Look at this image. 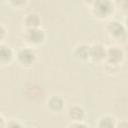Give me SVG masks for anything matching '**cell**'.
Returning a JSON list of instances; mask_svg holds the SVG:
<instances>
[{
  "instance_id": "1",
  "label": "cell",
  "mask_w": 128,
  "mask_h": 128,
  "mask_svg": "<svg viewBox=\"0 0 128 128\" xmlns=\"http://www.w3.org/2000/svg\"><path fill=\"white\" fill-rule=\"evenodd\" d=\"M125 60V51L118 44H112L106 47V56L103 62L107 72H116Z\"/></svg>"
},
{
  "instance_id": "2",
  "label": "cell",
  "mask_w": 128,
  "mask_h": 128,
  "mask_svg": "<svg viewBox=\"0 0 128 128\" xmlns=\"http://www.w3.org/2000/svg\"><path fill=\"white\" fill-rule=\"evenodd\" d=\"M91 14L99 19L105 20L109 19L115 11V3L111 0H94L88 3Z\"/></svg>"
},
{
  "instance_id": "3",
  "label": "cell",
  "mask_w": 128,
  "mask_h": 128,
  "mask_svg": "<svg viewBox=\"0 0 128 128\" xmlns=\"http://www.w3.org/2000/svg\"><path fill=\"white\" fill-rule=\"evenodd\" d=\"M105 31L109 38L117 43H124L127 39V28L118 19H109L105 24Z\"/></svg>"
},
{
  "instance_id": "4",
  "label": "cell",
  "mask_w": 128,
  "mask_h": 128,
  "mask_svg": "<svg viewBox=\"0 0 128 128\" xmlns=\"http://www.w3.org/2000/svg\"><path fill=\"white\" fill-rule=\"evenodd\" d=\"M22 40L26 46L35 49V47H38L45 42L46 31L42 27L24 29L22 32Z\"/></svg>"
},
{
  "instance_id": "5",
  "label": "cell",
  "mask_w": 128,
  "mask_h": 128,
  "mask_svg": "<svg viewBox=\"0 0 128 128\" xmlns=\"http://www.w3.org/2000/svg\"><path fill=\"white\" fill-rule=\"evenodd\" d=\"M15 60L21 67L30 68L37 60V52L29 46L20 47L15 51Z\"/></svg>"
},
{
  "instance_id": "6",
  "label": "cell",
  "mask_w": 128,
  "mask_h": 128,
  "mask_svg": "<svg viewBox=\"0 0 128 128\" xmlns=\"http://www.w3.org/2000/svg\"><path fill=\"white\" fill-rule=\"evenodd\" d=\"M106 47L107 46L99 42L90 44L89 61L94 63H103L106 56Z\"/></svg>"
},
{
  "instance_id": "7",
  "label": "cell",
  "mask_w": 128,
  "mask_h": 128,
  "mask_svg": "<svg viewBox=\"0 0 128 128\" xmlns=\"http://www.w3.org/2000/svg\"><path fill=\"white\" fill-rule=\"evenodd\" d=\"M46 107L52 113H60L65 107V99L61 95H51L46 100Z\"/></svg>"
},
{
  "instance_id": "8",
  "label": "cell",
  "mask_w": 128,
  "mask_h": 128,
  "mask_svg": "<svg viewBox=\"0 0 128 128\" xmlns=\"http://www.w3.org/2000/svg\"><path fill=\"white\" fill-rule=\"evenodd\" d=\"M15 60V51L11 46L0 43V66H7Z\"/></svg>"
},
{
  "instance_id": "9",
  "label": "cell",
  "mask_w": 128,
  "mask_h": 128,
  "mask_svg": "<svg viewBox=\"0 0 128 128\" xmlns=\"http://www.w3.org/2000/svg\"><path fill=\"white\" fill-rule=\"evenodd\" d=\"M22 25L24 29L41 27V17L39 13L34 11H30L26 13L22 18Z\"/></svg>"
},
{
  "instance_id": "10",
  "label": "cell",
  "mask_w": 128,
  "mask_h": 128,
  "mask_svg": "<svg viewBox=\"0 0 128 128\" xmlns=\"http://www.w3.org/2000/svg\"><path fill=\"white\" fill-rule=\"evenodd\" d=\"M90 44L78 43L73 49V56L79 61H89Z\"/></svg>"
},
{
  "instance_id": "11",
  "label": "cell",
  "mask_w": 128,
  "mask_h": 128,
  "mask_svg": "<svg viewBox=\"0 0 128 128\" xmlns=\"http://www.w3.org/2000/svg\"><path fill=\"white\" fill-rule=\"evenodd\" d=\"M67 117L70 121H83L85 118V109L78 104L72 105L67 110Z\"/></svg>"
},
{
  "instance_id": "12",
  "label": "cell",
  "mask_w": 128,
  "mask_h": 128,
  "mask_svg": "<svg viewBox=\"0 0 128 128\" xmlns=\"http://www.w3.org/2000/svg\"><path fill=\"white\" fill-rule=\"evenodd\" d=\"M117 119L110 114H104L96 121V128H115Z\"/></svg>"
},
{
  "instance_id": "13",
  "label": "cell",
  "mask_w": 128,
  "mask_h": 128,
  "mask_svg": "<svg viewBox=\"0 0 128 128\" xmlns=\"http://www.w3.org/2000/svg\"><path fill=\"white\" fill-rule=\"evenodd\" d=\"M4 128H26L24 123L17 118H10L6 120Z\"/></svg>"
},
{
  "instance_id": "14",
  "label": "cell",
  "mask_w": 128,
  "mask_h": 128,
  "mask_svg": "<svg viewBox=\"0 0 128 128\" xmlns=\"http://www.w3.org/2000/svg\"><path fill=\"white\" fill-rule=\"evenodd\" d=\"M8 5H10V6H12L13 8H17V9H20V8H22V7H25L26 5H27V1L26 0H17V1H15V0H11V1H8V2H6Z\"/></svg>"
},
{
  "instance_id": "15",
  "label": "cell",
  "mask_w": 128,
  "mask_h": 128,
  "mask_svg": "<svg viewBox=\"0 0 128 128\" xmlns=\"http://www.w3.org/2000/svg\"><path fill=\"white\" fill-rule=\"evenodd\" d=\"M67 128H89L87 124L83 121H70Z\"/></svg>"
},
{
  "instance_id": "16",
  "label": "cell",
  "mask_w": 128,
  "mask_h": 128,
  "mask_svg": "<svg viewBox=\"0 0 128 128\" xmlns=\"http://www.w3.org/2000/svg\"><path fill=\"white\" fill-rule=\"evenodd\" d=\"M7 34H8V31H7L6 26L0 22V43H3V41L7 37Z\"/></svg>"
},
{
  "instance_id": "17",
  "label": "cell",
  "mask_w": 128,
  "mask_h": 128,
  "mask_svg": "<svg viewBox=\"0 0 128 128\" xmlns=\"http://www.w3.org/2000/svg\"><path fill=\"white\" fill-rule=\"evenodd\" d=\"M115 128H128V122H127V120L123 119V120L117 121Z\"/></svg>"
},
{
  "instance_id": "18",
  "label": "cell",
  "mask_w": 128,
  "mask_h": 128,
  "mask_svg": "<svg viewBox=\"0 0 128 128\" xmlns=\"http://www.w3.org/2000/svg\"><path fill=\"white\" fill-rule=\"evenodd\" d=\"M5 123H6V119L4 118V116H3V115H1V114H0V128H4Z\"/></svg>"
}]
</instances>
